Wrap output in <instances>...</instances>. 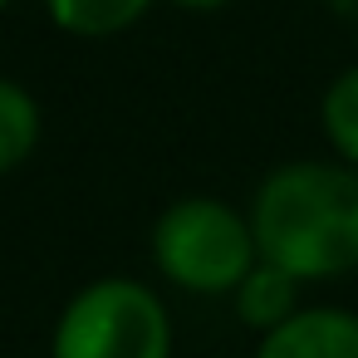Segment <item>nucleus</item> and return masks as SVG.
I'll return each instance as SVG.
<instances>
[{
	"label": "nucleus",
	"mask_w": 358,
	"mask_h": 358,
	"mask_svg": "<svg viewBox=\"0 0 358 358\" xmlns=\"http://www.w3.org/2000/svg\"><path fill=\"white\" fill-rule=\"evenodd\" d=\"M241 319L260 329H280L285 319H294V275L275 265H255L241 280Z\"/></svg>",
	"instance_id": "5"
},
{
	"label": "nucleus",
	"mask_w": 358,
	"mask_h": 358,
	"mask_svg": "<svg viewBox=\"0 0 358 358\" xmlns=\"http://www.w3.org/2000/svg\"><path fill=\"white\" fill-rule=\"evenodd\" d=\"M152 255L177 285L221 294L231 285L241 289V280L250 275L255 236L221 201H177L152 231Z\"/></svg>",
	"instance_id": "3"
},
{
	"label": "nucleus",
	"mask_w": 358,
	"mask_h": 358,
	"mask_svg": "<svg viewBox=\"0 0 358 358\" xmlns=\"http://www.w3.org/2000/svg\"><path fill=\"white\" fill-rule=\"evenodd\" d=\"M324 128L338 143V152L358 162V69H348L343 79H334L329 99H324Z\"/></svg>",
	"instance_id": "8"
},
{
	"label": "nucleus",
	"mask_w": 358,
	"mask_h": 358,
	"mask_svg": "<svg viewBox=\"0 0 358 358\" xmlns=\"http://www.w3.org/2000/svg\"><path fill=\"white\" fill-rule=\"evenodd\" d=\"M0 6H6V0H0Z\"/></svg>",
	"instance_id": "10"
},
{
	"label": "nucleus",
	"mask_w": 358,
	"mask_h": 358,
	"mask_svg": "<svg viewBox=\"0 0 358 358\" xmlns=\"http://www.w3.org/2000/svg\"><path fill=\"white\" fill-rule=\"evenodd\" d=\"M255 358H358V319L338 309H304L270 329Z\"/></svg>",
	"instance_id": "4"
},
{
	"label": "nucleus",
	"mask_w": 358,
	"mask_h": 358,
	"mask_svg": "<svg viewBox=\"0 0 358 358\" xmlns=\"http://www.w3.org/2000/svg\"><path fill=\"white\" fill-rule=\"evenodd\" d=\"M152 0H50V15L74 35H113L128 30Z\"/></svg>",
	"instance_id": "7"
},
{
	"label": "nucleus",
	"mask_w": 358,
	"mask_h": 358,
	"mask_svg": "<svg viewBox=\"0 0 358 358\" xmlns=\"http://www.w3.org/2000/svg\"><path fill=\"white\" fill-rule=\"evenodd\" d=\"M172 329L152 289L133 280L89 285L59 319L55 358H167Z\"/></svg>",
	"instance_id": "2"
},
{
	"label": "nucleus",
	"mask_w": 358,
	"mask_h": 358,
	"mask_svg": "<svg viewBox=\"0 0 358 358\" xmlns=\"http://www.w3.org/2000/svg\"><path fill=\"white\" fill-rule=\"evenodd\" d=\"M265 265L294 280H324L358 265V177L324 162H294L265 177L250 216Z\"/></svg>",
	"instance_id": "1"
},
{
	"label": "nucleus",
	"mask_w": 358,
	"mask_h": 358,
	"mask_svg": "<svg viewBox=\"0 0 358 358\" xmlns=\"http://www.w3.org/2000/svg\"><path fill=\"white\" fill-rule=\"evenodd\" d=\"M177 6H196V10H206V6H221V0H177Z\"/></svg>",
	"instance_id": "9"
},
{
	"label": "nucleus",
	"mask_w": 358,
	"mask_h": 358,
	"mask_svg": "<svg viewBox=\"0 0 358 358\" xmlns=\"http://www.w3.org/2000/svg\"><path fill=\"white\" fill-rule=\"evenodd\" d=\"M40 138V108L35 99L10 84V79H0V172H10L20 157H30Z\"/></svg>",
	"instance_id": "6"
}]
</instances>
